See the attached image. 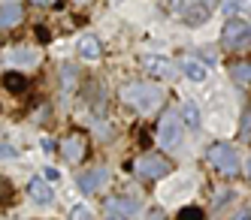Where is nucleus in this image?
<instances>
[{"mask_svg":"<svg viewBox=\"0 0 251 220\" xmlns=\"http://www.w3.org/2000/svg\"><path fill=\"white\" fill-rule=\"evenodd\" d=\"M61 151H64V157H67L70 163H79V160H85L88 142H85V136H82V133H70V136L61 142Z\"/></svg>","mask_w":251,"mask_h":220,"instance_id":"6e6552de","label":"nucleus"},{"mask_svg":"<svg viewBox=\"0 0 251 220\" xmlns=\"http://www.w3.org/2000/svg\"><path fill=\"white\" fill-rule=\"evenodd\" d=\"M100 40H97V36H82V40H79V54H82V58H88V61H97L100 58Z\"/></svg>","mask_w":251,"mask_h":220,"instance_id":"ddd939ff","label":"nucleus"},{"mask_svg":"<svg viewBox=\"0 0 251 220\" xmlns=\"http://www.w3.org/2000/svg\"><path fill=\"white\" fill-rule=\"evenodd\" d=\"M136 175L139 178H146V181H154V178H164L167 172H170V163L164 160V157H157V154H142L139 160H136Z\"/></svg>","mask_w":251,"mask_h":220,"instance_id":"423d86ee","label":"nucleus"},{"mask_svg":"<svg viewBox=\"0 0 251 220\" xmlns=\"http://www.w3.org/2000/svg\"><path fill=\"white\" fill-rule=\"evenodd\" d=\"M70 220H91V211H88L85 205H76L73 211H70Z\"/></svg>","mask_w":251,"mask_h":220,"instance_id":"aec40b11","label":"nucleus"},{"mask_svg":"<svg viewBox=\"0 0 251 220\" xmlns=\"http://www.w3.org/2000/svg\"><path fill=\"white\" fill-rule=\"evenodd\" d=\"M106 211H109L112 217H124V220H136L139 217V202H133V199H109L106 202Z\"/></svg>","mask_w":251,"mask_h":220,"instance_id":"1a4fd4ad","label":"nucleus"},{"mask_svg":"<svg viewBox=\"0 0 251 220\" xmlns=\"http://www.w3.org/2000/svg\"><path fill=\"white\" fill-rule=\"evenodd\" d=\"M121 100L133 106L136 112L142 115H151L160 109V103H164V90H160L157 85H146V82H133L127 88H121Z\"/></svg>","mask_w":251,"mask_h":220,"instance_id":"f257e3e1","label":"nucleus"},{"mask_svg":"<svg viewBox=\"0 0 251 220\" xmlns=\"http://www.w3.org/2000/svg\"><path fill=\"white\" fill-rule=\"evenodd\" d=\"M236 220H251V208H248V211H242V214H239Z\"/></svg>","mask_w":251,"mask_h":220,"instance_id":"b1692460","label":"nucleus"},{"mask_svg":"<svg viewBox=\"0 0 251 220\" xmlns=\"http://www.w3.org/2000/svg\"><path fill=\"white\" fill-rule=\"evenodd\" d=\"M9 61L12 64H22V66H37L40 64V51H33V48H15L9 54Z\"/></svg>","mask_w":251,"mask_h":220,"instance_id":"4468645a","label":"nucleus"},{"mask_svg":"<svg viewBox=\"0 0 251 220\" xmlns=\"http://www.w3.org/2000/svg\"><path fill=\"white\" fill-rule=\"evenodd\" d=\"M242 142H251V112L245 115V124H242Z\"/></svg>","mask_w":251,"mask_h":220,"instance_id":"412c9836","label":"nucleus"},{"mask_svg":"<svg viewBox=\"0 0 251 220\" xmlns=\"http://www.w3.org/2000/svg\"><path fill=\"white\" fill-rule=\"evenodd\" d=\"M170 6H173V12L182 15L188 24H203L209 18V12H212L209 0H173Z\"/></svg>","mask_w":251,"mask_h":220,"instance_id":"20e7f679","label":"nucleus"},{"mask_svg":"<svg viewBox=\"0 0 251 220\" xmlns=\"http://www.w3.org/2000/svg\"><path fill=\"white\" fill-rule=\"evenodd\" d=\"M106 184H109V169H103V166H94L79 175V190H85V193H97Z\"/></svg>","mask_w":251,"mask_h":220,"instance_id":"0eeeda50","label":"nucleus"},{"mask_svg":"<svg viewBox=\"0 0 251 220\" xmlns=\"http://www.w3.org/2000/svg\"><path fill=\"white\" fill-rule=\"evenodd\" d=\"M185 121H188V127H200V109L194 103H185Z\"/></svg>","mask_w":251,"mask_h":220,"instance_id":"a211bd4d","label":"nucleus"},{"mask_svg":"<svg viewBox=\"0 0 251 220\" xmlns=\"http://www.w3.org/2000/svg\"><path fill=\"white\" fill-rule=\"evenodd\" d=\"M0 157H15V148H9V145L0 142Z\"/></svg>","mask_w":251,"mask_h":220,"instance_id":"4be33fe9","label":"nucleus"},{"mask_svg":"<svg viewBox=\"0 0 251 220\" xmlns=\"http://www.w3.org/2000/svg\"><path fill=\"white\" fill-rule=\"evenodd\" d=\"M27 193H30L33 202H40V205H49L51 199H55V190L49 187V181H46V178H33L30 184H27Z\"/></svg>","mask_w":251,"mask_h":220,"instance_id":"9b49d317","label":"nucleus"},{"mask_svg":"<svg viewBox=\"0 0 251 220\" xmlns=\"http://www.w3.org/2000/svg\"><path fill=\"white\" fill-rule=\"evenodd\" d=\"M209 163L221 175H236L239 166H242L236 148H233V145H224V142H218V145H212V148H209Z\"/></svg>","mask_w":251,"mask_h":220,"instance_id":"7ed1b4c3","label":"nucleus"},{"mask_svg":"<svg viewBox=\"0 0 251 220\" xmlns=\"http://www.w3.org/2000/svg\"><path fill=\"white\" fill-rule=\"evenodd\" d=\"M142 66H146V72H151L157 79H173L176 76V66L167 58H157V54H146V58H142Z\"/></svg>","mask_w":251,"mask_h":220,"instance_id":"9d476101","label":"nucleus"},{"mask_svg":"<svg viewBox=\"0 0 251 220\" xmlns=\"http://www.w3.org/2000/svg\"><path fill=\"white\" fill-rule=\"evenodd\" d=\"M182 69H185V76H188L191 82H203V79H206V66L197 61V58H185V61H182Z\"/></svg>","mask_w":251,"mask_h":220,"instance_id":"2eb2a0df","label":"nucleus"},{"mask_svg":"<svg viewBox=\"0 0 251 220\" xmlns=\"http://www.w3.org/2000/svg\"><path fill=\"white\" fill-rule=\"evenodd\" d=\"M3 88L12 90V94H19V90L27 88V79L22 76V72H6V76H3Z\"/></svg>","mask_w":251,"mask_h":220,"instance_id":"dca6fc26","label":"nucleus"},{"mask_svg":"<svg viewBox=\"0 0 251 220\" xmlns=\"http://www.w3.org/2000/svg\"><path fill=\"white\" fill-rule=\"evenodd\" d=\"M230 72H233V79H236L239 85H248L251 82V64H233Z\"/></svg>","mask_w":251,"mask_h":220,"instance_id":"f3484780","label":"nucleus"},{"mask_svg":"<svg viewBox=\"0 0 251 220\" xmlns=\"http://www.w3.org/2000/svg\"><path fill=\"white\" fill-rule=\"evenodd\" d=\"M176 220H203V211L197 208V205H188V208L178 211V217H176Z\"/></svg>","mask_w":251,"mask_h":220,"instance_id":"6ab92c4d","label":"nucleus"},{"mask_svg":"<svg viewBox=\"0 0 251 220\" xmlns=\"http://www.w3.org/2000/svg\"><path fill=\"white\" fill-rule=\"evenodd\" d=\"M25 18V9L19 3H0V27H15Z\"/></svg>","mask_w":251,"mask_h":220,"instance_id":"f8f14e48","label":"nucleus"},{"mask_svg":"<svg viewBox=\"0 0 251 220\" xmlns=\"http://www.w3.org/2000/svg\"><path fill=\"white\" fill-rule=\"evenodd\" d=\"M157 142L164 145V148H178L182 145V118L176 112H167L157 124Z\"/></svg>","mask_w":251,"mask_h":220,"instance_id":"39448f33","label":"nucleus"},{"mask_svg":"<svg viewBox=\"0 0 251 220\" xmlns=\"http://www.w3.org/2000/svg\"><path fill=\"white\" fill-rule=\"evenodd\" d=\"M245 169H248V178H251V160H248V166H245Z\"/></svg>","mask_w":251,"mask_h":220,"instance_id":"393cba45","label":"nucleus"},{"mask_svg":"<svg viewBox=\"0 0 251 220\" xmlns=\"http://www.w3.org/2000/svg\"><path fill=\"white\" fill-rule=\"evenodd\" d=\"M33 3H37V6H58L61 0H33Z\"/></svg>","mask_w":251,"mask_h":220,"instance_id":"5701e85b","label":"nucleus"},{"mask_svg":"<svg viewBox=\"0 0 251 220\" xmlns=\"http://www.w3.org/2000/svg\"><path fill=\"white\" fill-rule=\"evenodd\" d=\"M106 220H124V217H106Z\"/></svg>","mask_w":251,"mask_h":220,"instance_id":"a878e982","label":"nucleus"},{"mask_svg":"<svg viewBox=\"0 0 251 220\" xmlns=\"http://www.w3.org/2000/svg\"><path fill=\"white\" fill-rule=\"evenodd\" d=\"M221 45L230 48V51H242V48H251V24L245 18H230L221 30Z\"/></svg>","mask_w":251,"mask_h":220,"instance_id":"f03ea898","label":"nucleus"}]
</instances>
